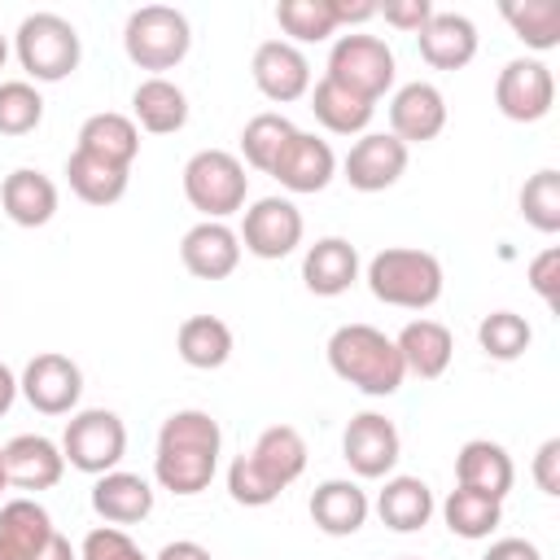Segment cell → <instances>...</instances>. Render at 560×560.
<instances>
[{
	"mask_svg": "<svg viewBox=\"0 0 560 560\" xmlns=\"http://www.w3.org/2000/svg\"><path fill=\"white\" fill-rule=\"evenodd\" d=\"M219 446H223V433L210 411L184 407V411L166 416L158 429V455H153L158 486L171 494H184V499L201 494L214 481Z\"/></svg>",
	"mask_w": 560,
	"mask_h": 560,
	"instance_id": "1",
	"label": "cell"
},
{
	"mask_svg": "<svg viewBox=\"0 0 560 560\" xmlns=\"http://www.w3.org/2000/svg\"><path fill=\"white\" fill-rule=\"evenodd\" d=\"M9 486V477H4V446H0V490Z\"/></svg>",
	"mask_w": 560,
	"mask_h": 560,
	"instance_id": "50",
	"label": "cell"
},
{
	"mask_svg": "<svg viewBox=\"0 0 560 560\" xmlns=\"http://www.w3.org/2000/svg\"><path fill=\"white\" fill-rule=\"evenodd\" d=\"M402 560H416V556H402Z\"/></svg>",
	"mask_w": 560,
	"mask_h": 560,
	"instance_id": "52",
	"label": "cell"
},
{
	"mask_svg": "<svg viewBox=\"0 0 560 560\" xmlns=\"http://www.w3.org/2000/svg\"><path fill=\"white\" fill-rule=\"evenodd\" d=\"M376 13H385V22H389V26L420 35L438 9H433L429 0H389V4H376Z\"/></svg>",
	"mask_w": 560,
	"mask_h": 560,
	"instance_id": "42",
	"label": "cell"
},
{
	"mask_svg": "<svg viewBox=\"0 0 560 560\" xmlns=\"http://www.w3.org/2000/svg\"><path fill=\"white\" fill-rule=\"evenodd\" d=\"M79 149L92 153V158H105V162L131 171V162H136V153H140V127H136V118L114 114V109L92 114V118L79 127Z\"/></svg>",
	"mask_w": 560,
	"mask_h": 560,
	"instance_id": "28",
	"label": "cell"
},
{
	"mask_svg": "<svg viewBox=\"0 0 560 560\" xmlns=\"http://www.w3.org/2000/svg\"><path fill=\"white\" fill-rule=\"evenodd\" d=\"M39 560H79V551L70 547V538H61V534L52 529V538H48L44 551H39Z\"/></svg>",
	"mask_w": 560,
	"mask_h": 560,
	"instance_id": "48",
	"label": "cell"
},
{
	"mask_svg": "<svg viewBox=\"0 0 560 560\" xmlns=\"http://www.w3.org/2000/svg\"><path fill=\"white\" fill-rule=\"evenodd\" d=\"M376 512H381V525L398 534H416L433 516V490L420 477H389L385 490L376 494Z\"/></svg>",
	"mask_w": 560,
	"mask_h": 560,
	"instance_id": "30",
	"label": "cell"
},
{
	"mask_svg": "<svg viewBox=\"0 0 560 560\" xmlns=\"http://www.w3.org/2000/svg\"><path fill=\"white\" fill-rule=\"evenodd\" d=\"M402 455V442H398V429L389 416L381 411H359L350 424H346V438H341V459L354 468V477H385L394 472Z\"/></svg>",
	"mask_w": 560,
	"mask_h": 560,
	"instance_id": "12",
	"label": "cell"
},
{
	"mask_svg": "<svg viewBox=\"0 0 560 560\" xmlns=\"http://www.w3.org/2000/svg\"><path fill=\"white\" fill-rule=\"evenodd\" d=\"M332 13H337V26H350V22L376 18V4L372 0H332Z\"/></svg>",
	"mask_w": 560,
	"mask_h": 560,
	"instance_id": "46",
	"label": "cell"
},
{
	"mask_svg": "<svg viewBox=\"0 0 560 560\" xmlns=\"http://www.w3.org/2000/svg\"><path fill=\"white\" fill-rule=\"evenodd\" d=\"M79 560H149V556H144L118 525H101V529H92V534L83 538Z\"/></svg>",
	"mask_w": 560,
	"mask_h": 560,
	"instance_id": "41",
	"label": "cell"
},
{
	"mask_svg": "<svg viewBox=\"0 0 560 560\" xmlns=\"http://www.w3.org/2000/svg\"><path fill=\"white\" fill-rule=\"evenodd\" d=\"M175 346H179V359L188 368L210 372V368H223L232 359V328L219 315H192L179 324Z\"/></svg>",
	"mask_w": 560,
	"mask_h": 560,
	"instance_id": "31",
	"label": "cell"
},
{
	"mask_svg": "<svg viewBox=\"0 0 560 560\" xmlns=\"http://www.w3.org/2000/svg\"><path fill=\"white\" fill-rule=\"evenodd\" d=\"M13 398H18V376H13V372L0 363V416L13 407Z\"/></svg>",
	"mask_w": 560,
	"mask_h": 560,
	"instance_id": "49",
	"label": "cell"
},
{
	"mask_svg": "<svg viewBox=\"0 0 560 560\" xmlns=\"http://www.w3.org/2000/svg\"><path fill=\"white\" fill-rule=\"evenodd\" d=\"M311 521L328 538L359 534L363 521H368V494H363V486H354L346 477H332V481L315 486V494H311Z\"/></svg>",
	"mask_w": 560,
	"mask_h": 560,
	"instance_id": "23",
	"label": "cell"
},
{
	"mask_svg": "<svg viewBox=\"0 0 560 560\" xmlns=\"http://www.w3.org/2000/svg\"><path fill=\"white\" fill-rule=\"evenodd\" d=\"M499 13L516 31V39H525L529 48L547 52L560 44V0H503Z\"/></svg>",
	"mask_w": 560,
	"mask_h": 560,
	"instance_id": "35",
	"label": "cell"
},
{
	"mask_svg": "<svg viewBox=\"0 0 560 560\" xmlns=\"http://www.w3.org/2000/svg\"><path fill=\"white\" fill-rule=\"evenodd\" d=\"M311 109H315V118H319L328 131H337V136L363 131V127L372 122V114H376L372 101H363L359 92H350V88H341V83H332V79H319V83H315Z\"/></svg>",
	"mask_w": 560,
	"mask_h": 560,
	"instance_id": "33",
	"label": "cell"
},
{
	"mask_svg": "<svg viewBox=\"0 0 560 560\" xmlns=\"http://www.w3.org/2000/svg\"><path fill=\"white\" fill-rule=\"evenodd\" d=\"M341 171H346L350 188H359V192H385L407 171V144L398 136H389V131H368V136H359L350 144Z\"/></svg>",
	"mask_w": 560,
	"mask_h": 560,
	"instance_id": "14",
	"label": "cell"
},
{
	"mask_svg": "<svg viewBox=\"0 0 560 560\" xmlns=\"http://www.w3.org/2000/svg\"><path fill=\"white\" fill-rule=\"evenodd\" d=\"M306 468V442L293 424H271L258 433V442L232 459L228 468V494L241 508H267L280 499L284 486H293Z\"/></svg>",
	"mask_w": 560,
	"mask_h": 560,
	"instance_id": "2",
	"label": "cell"
},
{
	"mask_svg": "<svg viewBox=\"0 0 560 560\" xmlns=\"http://www.w3.org/2000/svg\"><path fill=\"white\" fill-rule=\"evenodd\" d=\"M332 171H337V158H332L328 140H319L311 131H293L267 175H276L289 192H319V188H328Z\"/></svg>",
	"mask_w": 560,
	"mask_h": 560,
	"instance_id": "16",
	"label": "cell"
},
{
	"mask_svg": "<svg viewBox=\"0 0 560 560\" xmlns=\"http://www.w3.org/2000/svg\"><path fill=\"white\" fill-rule=\"evenodd\" d=\"M122 48L140 70H175L192 48L188 18L171 4H140L122 26Z\"/></svg>",
	"mask_w": 560,
	"mask_h": 560,
	"instance_id": "6",
	"label": "cell"
},
{
	"mask_svg": "<svg viewBox=\"0 0 560 560\" xmlns=\"http://www.w3.org/2000/svg\"><path fill=\"white\" fill-rule=\"evenodd\" d=\"M52 538V516L35 499H9L0 508V560H39Z\"/></svg>",
	"mask_w": 560,
	"mask_h": 560,
	"instance_id": "25",
	"label": "cell"
},
{
	"mask_svg": "<svg viewBox=\"0 0 560 560\" xmlns=\"http://www.w3.org/2000/svg\"><path fill=\"white\" fill-rule=\"evenodd\" d=\"M494 105L512 122H538L556 105V79L538 57H516L494 79Z\"/></svg>",
	"mask_w": 560,
	"mask_h": 560,
	"instance_id": "10",
	"label": "cell"
},
{
	"mask_svg": "<svg viewBox=\"0 0 560 560\" xmlns=\"http://www.w3.org/2000/svg\"><path fill=\"white\" fill-rule=\"evenodd\" d=\"M442 516H446V529L451 534L477 542V538H490L494 534V525L503 521V503L490 499V494H477V490L455 486L446 494V503H442Z\"/></svg>",
	"mask_w": 560,
	"mask_h": 560,
	"instance_id": "34",
	"label": "cell"
},
{
	"mask_svg": "<svg viewBox=\"0 0 560 560\" xmlns=\"http://www.w3.org/2000/svg\"><path fill=\"white\" fill-rule=\"evenodd\" d=\"M66 472V455L44 433H18L4 442V477L18 490H52Z\"/></svg>",
	"mask_w": 560,
	"mask_h": 560,
	"instance_id": "19",
	"label": "cell"
},
{
	"mask_svg": "<svg viewBox=\"0 0 560 560\" xmlns=\"http://www.w3.org/2000/svg\"><path fill=\"white\" fill-rule=\"evenodd\" d=\"M66 179H70L74 197L88 201V206H114V201L127 192V166H114V162L92 158V153H83V149L70 153Z\"/></svg>",
	"mask_w": 560,
	"mask_h": 560,
	"instance_id": "32",
	"label": "cell"
},
{
	"mask_svg": "<svg viewBox=\"0 0 560 560\" xmlns=\"http://www.w3.org/2000/svg\"><path fill=\"white\" fill-rule=\"evenodd\" d=\"M477 341H481V350H486L490 359L512 363V359H521V354L529 350L534 328H529L516 311H490V315L477 324Z\"/></svg>",
	"mask_w": 560,
	"mask_h": 560,
	"instance_id": "37",
	"label": "cell"
},
{
	"mask_svg": "<svg viewBox=\"0 0 560 560\" xmlns=\"http://www.w3.org/2000/svg\"><path fill=\"white\" fill-rule=\"evenodd\" d=\"M521 214H525V223L529 228H538V232H560V171H538V175H529L525 179V188H521Z\"/></svg>",
	"mask_w": 560,
	"mask_h": 560,
	"instance_id": "39",
	"label": "cell"
},
{
	"mask_svg": "<svg viewBox=\"0 0 560 560\" xmlns=\"http://www.w3.org/2000/svg\"><path fill=\"white\" fill-rule=\"evenodd\" d=\"M328 368H332L346 385H354V389H363V394H372V398L398 394V385H402V376H407L394 337H385V332L372 328V324H341V328L328 337Z\"/></svg>",
	"mask_w": 560,
	"mask_h": 560,
	"instance_id": "3",
	"label": "cell"
},
{
	"mask_svg": "<svg viewBox=\"0 0 560 560\" xmlns=\"http://www.w3.org/2000/svg\"><path fill=\"white\" fill-rule=\"evenodd\" d=\"M44 118V96L26 79L0 83V136H26Z\"/></svg>",
	"mask_w": 560,
	"mask_h": 560,
	"instance_id": "40",
	"label": "cell"
},
{
	"mask_svg": "<svg viewBox=\"0 0 560 560\" xmlns=\"http://www.w3.org/2000/svg\"><path fill=\"white\" fill-rule=\"evenodd\" d=\"M302 280L319 298H337L359 280V249L346 236H324L302 258Z\"/></svg>",
	"mask_w": 560,
	"mask_h": 560,
	"instance_id": "21",
	"label": "cell"
},
{
	"mask_svg": "<svg viewBox=\"0 0 560 560\" xmlns=\"http://www.w3.org/2000/svg\"><path fill=\"white\" fill-rule=\"evenodd\" d=\"M249 192V175L241 166L236 153L228 149H201L184 162V197L192 210H201L206 219L223 223L228 214H236L245 206Z\"/></svg>",
	"mask_w": 560,
	"mask_h": 560,
	"instance_id": "5",
	"label": "cell"
},
{
	"mask_svg": "<svg viewBox=\"0 0 560 560\" xmlns=\"http://www.w3.org/2000/svg\"><path fill=\"white\" fill-rule=\"evenodd\" d=\"M534 481H538V490L542 494H560V438H547L542 446H538V455H534Z\"/></svg>",
	"mask_w": 560,
	"mask_h": 560,
	"instance_id": "44",
	"label": "cell"
},
{
	"mask_svg": "<svg viewBox=\"0 0 560 560\" xmlns=\"http://www.w3.org/2000/svg\"><path fill=\"white\" fill-rule=\"evenodd\" d=\"M18 389L26 394V402H31L35 411H44V416H66V411L79 402V394H83V372H79L74 359H66V354H57V350H44V354H35V359L26 363Z\"/></svg>",
	"mask_w": 560,
	"mask_h": 560,
	"instance_id": "13",
	"label": "cell"
},
{
	"mask_svg": "<svg viewBox=\"0 0 560 560\" xmlns=\"http://www.w3.org/2000/svg\"><path fill=\"white\" fill-rule=\"evenodd\" d=\"M0 206L18 228H44L57 214V184L31 166H18L13 175H4Z\"/></svg>",
	"mask_w": 560,
	"mask_h": 560,
	"instance_id": "27",
	"label": "cell"
},
{
	"mask_svg": "<svg viewBox=\"0 0 560 560\" xmlns=\"http://www.w3.org/2000/svg\"><path fill=\"white\" fill-rule=\"evenodd\" d=\"M455 481H459L464 490H477V494H490V499L503 503V494H508L512 481H516V468H512V455H508L499 442L472 438V442H464L459 455H455Z\"/></svg>",
	"mask_w": 560,
	"mask_h": 560,
	"instance_id": "20",
	"label": "cell"
},
{
	"mask_svg": "<svg viewBox=\"0 0 560 560\" xmlns=\"http://www.w3.org/2000/svg\"><path fill=\"white\" fill-rule=\"evenodd\" d=\"M249 70H254L258 92H262L267 101H276V105H289V101H298V96L311 92V61H306L302 48L289 44V39H267V44H258Z\"/></svg>",
	"mask_w": 560,
	"mask_h": 560,
	"instance_id": "15",
	"label": "cell"
},
{
	"mask_svg": "<svg viewBox=\"0 0 560 560\" xmlns=\"http://www.w3.org/2000/svg\"><path fill=\"white\" fill-rule=\"evenodd\" d=\"M486 560H542V551L525 538H499V542H490Z\"/></svg>",
	"mask_w": 560,
	"mask_h": 560,
	"instance_id": "45",
	"label": "cell"
},
{
	"mask_svg": "<svg viewBox=\"0 0 560 560\" xmlns=\"http://www.w3.org/2000/svg\"><path fill=\"white\" fill-rule=\"evenodd\" d=\"M529 284H534V293H538L547 306H556V298H560V249H556V245L542 249V254L529 262Z\"/></svg>",
	"mask_w": 560,
	"mask_h": 560,
	"instance_id": "43",
	"label": "cell"
},
{
	"mask_svg": "<svg viewBox=\"0 0 560 560\" xmlns=\"http://www.w3.org/2000/svg\"><path fill=\"white\" fill-rule=\"evenodd\" d=\"M398 354H402V368L416 372L420 381H438L446 368H451V354H455V341H451V328L438 324V319H411L398 337H394Z\"/></svg>",
	"mask_w": 560,
	"mask_h": 560,
	"instance_id": "26",
	"label": "cell"
},
{
	"mask_svg": "<svg viewBox=\"0 0 560 560\" xmlns=\"http://www.w3.org/2000/svg\"><path fill=\"white\" fill-rule=\"evenodd\" d=\"M92 508L109 525H136L153 512V486L140 472H122V468L101 472L92 486Z\"/></svg>",
	"mask_w": 560,
	"mask_h": 560,
	"instance_id": "22",
	"label": "cell"
},
{
	"mask_svg": "<svg viewBox=\"0 0 560 560\" xmlns=\"http://www.w3.org/2000/svg\"><path fill=\"white\" fill-rule=\"evenodd\" d=\"M276 22L298 44H319V39H328L337 31L332 0H280L276 4Z\"/></svg>",
	"mask_w": 560,
	"mask_h": 560,
	"instance_id": "36",
	"label": "cell"
},
{
	"mask_svg": "<svg viewBox=\"0 0 560 560\" xmlns=\"http://www.w3.org/2000/svg\"><path fill=\"white\" fill-rule=\"evenodd\" d=\"M324 79H332V83H341V88H350V92H359L363 101L376 105L394 88V52H389V44L381 35L350 31V35H341L332 44Z\"/></svg>",
	"mask_w": 560,
	"mask_h": 560,
	"instance_id": "8",
	"label": "cell"
},
{
	"mask_svg": "<svg viewBox=\"0 0 560 560\" xmlns=\"http://www.w3.org/2000/svg\"><path fill=\"white\" fill-rule=\"evenodd\" d=\"M18 61L35 83H57L79 66V31L61 13H31L13 35Z\"/></svg>",
	"mask_w": 560,
	"mask_h": 560,
	"instance_id": "7",
	"label": "cell"
},
{
	"mask_svg": "<svg viewBox=\"0 0 560 560\" xmlns=\"http://www.w3.org/2000/svg\"><path fill=\"white\" fill-rule=\"evenodd\" d=\"M4 57H9V44H4V35H0V70H4Z\"/></svg>",
	"mask_w": 560,
	"mask_h": 560,
	"instance_id": "51",
	"label": "cell"
},
{
	"mask_svg": "<svg viewBox=\"0 0 560 560\" xmlns=\"http://www.w3.org/2000/svg\"><path fill=\"white\" fill-rule=\"evenodd\" d=\"M122 451H127V424H122L114 411H105V407L79 411V416L66 424V433H61V455H66V464L79 468V472H92V477L114 472L118 459H122Z\"/></svg>",
	"mask_w": 560,
	"mask_h": 560,
	"instance_id": "9",
	"label": "cell"
},
{
	"mask_svg": "<svg viewBox=\"0 0 560 560\" xmlns=\"http://www.w3.org/2000/svg\"><path fill=\"white\" fill-rule=\"evenodd\" d=\"M293 131H298V127H293L284 114H254V118L245 122V131H241V153H245V162H249L254 171H271L276 153L284 149V140H289Z\"/></svg>",
	"mask_w": 560,
	"mask_h": 560,
	"instance_id": "38",
	"label": "cell"
},
{
	"mask_svg": "<svg viewBox=\"0 0 560 560\" xmlns=\"http://www.w3.org/2000/svg\"><path fill=\"white\" fill-rule=\"evenodd\" d=\"M446 127V96L416 79V83H402L389 101V136H398L402 144H424L433 140L438 131Z\"/></svg>",
	"mask_w": 560,
	"mask_h": 560,
	"instance_id": "17",
	"label": "cell"
},
{
	"mask_svg": "<svg viewBox=\"0 0 560 560\" xmlns=\"http://www.w3.org/2000/svg\"><path fill=\"white\" fill-rule=\"evenodd\" d=\"M131 114H136V122H140L144 131L171 136V131H179V127L188 122V96H184V88H175L171 79L153 74V79H144V83L131 92Z\"/></svg>",
	"mask_w": 560,
	"mask_h": 560,
	"instance_id": "29",
	"label": "cell"
},
{
	"mask_svg": "<svg viewBox=\"0 0 560 560\" xmlns=\"http://www.w3.org/2000/svg\"><path fill=\"white\" fill-rule=\"evenodd\" d=\"M241 245L254 254V258H284L302 245V210L289 201V197H262L245 210V223H241Z\"/></svg>",
	"mask_w": 560,
	"mask_h": 560,
	"instance_id": "11",
	"label": "cell"
},
{
	"mask_svg": "<svg viewBox=\"0 0 560 560\" xmlns=\"http://www.w3.org/2000/svg\"><path fill=\"white\" fill-rule=\"evenodd\" d=\"M153 560H214V556H210L201 542H192V538H175V542H166Z\"/></svg>",
	"mask_w": 560,
	"mask_h": 560,
	"instance_id": "47",
	"label": "cell"
},
{
	"mask_svg": "<svg viewBox=\"0 0 560 560\" xmlns=\"http://www.w3.org/2000/svg\"><path fill=\"white\" fill-rule=\"evenodd\" d=\"M179 262L188 267V276L197 280H228L241 262V236L228 223L201 219L197 228L184 232L179 241Z\"/></svg>",
	"mask_w": 560,
	"mask_h": 560,
	"instance_id": "18",
	"label": "cell"
},
{
	"mask_svg": "<svg viewBox=\"0 0 560 560\" xmlns=\"http://www.w3.org/2000/svg\"><path fill=\"white\" fill-rule=\"evenodd\" d=\"M442 262L429 249L411 245H389L368 262V289L376 302L398 306V311H429L442 298Z\"/></svg>",
	"mask_w": 560,
	"mask_h": 560,
	"instance_id": "4",
	"label": "cell"
},
{
	"mask_svg": "<svg viewBox=\"0 0 560 560\" xmlns=\"http://www.w3.org/2000/svg\"><path fill=\"white\" fill-rule=\"evenodd\" d=\"M416 39L433 70H464L477 57V26L464 13H433Z\"/></svg>",
	"mask_w": 560,
	"mask_h": 560,
	"instance_id": "24",
	"label": "cell"
}]
</instances>
